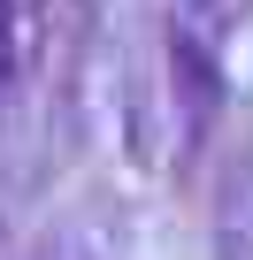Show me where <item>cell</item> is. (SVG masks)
Segmentation results:
<instances>
[{"label": "cell", "instance_id": "cell-2", "mask_svg": "<svg viewBox=\"0 0 253 260\" xmlns=\"http://www.w3.org/2000/svg\"><path fill=\"white\" fill-rule=\"evenodd\" d=\"M245 8H253V0H177V31H192L200 46L222 54V31H238Z\"/></svg>", "mask_w": 253, "mask_h": 260}, {"label": "cell", "instance_id": "cell-1", "mask_svg": "<svg viewBox=\"0 0 253 260\" xmlns=\"http://www.w3.org/2000/svg\"><path fill=\"white\" fill-rule=\"evenodd\" d=\"M31 54H39V0H0V115L23 92Z\"/></svg>", "mask_w": 253, "mask_h": 260}]
</instances>
